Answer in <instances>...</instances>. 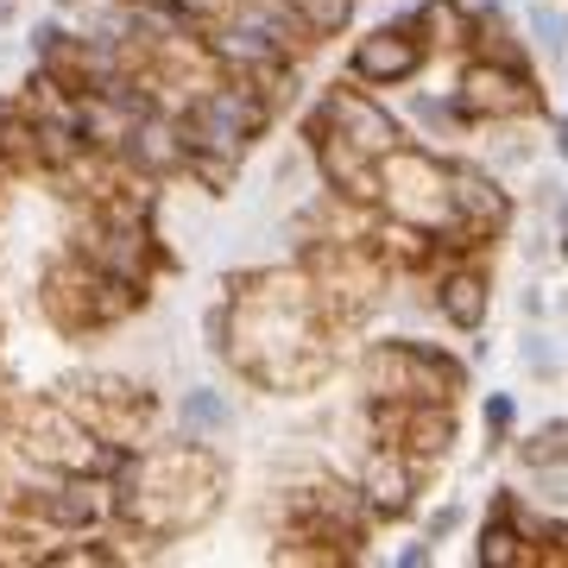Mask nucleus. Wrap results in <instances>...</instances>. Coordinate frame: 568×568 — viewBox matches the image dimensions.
Returning a JSON list of instances; mask_svg holds the SVG:
<instances>
[{"instance_id":"nucleus-17","label":"nucleus","mask_w":568,"mask_h":568,"mask_svg":"<svg viewBox=\"0 0 568 568\" xmlns=\"http://www.w3.org/2000/svg\"><path fill=\"white\" fill-rule=\"evenodd\" d=\"M398 20H410L417 32H424L429 58H436V51H467V44H474V0H417L410 13H398Z\"/></svg>"},{"instance_id":"nucleus-1","label":"nucleus","mask_w":568,"mask_h":568,"mask_svg":"<svg viewBox=\"0 0 568 568\" xmlns=\"http://www.w3.org/2000/svg\"><path fill=\"white\" fill-rule=\"evenodd\" d=\"M347 335L323 323L304 265H246L222 278V304L209 310V354H222L246 386L297 398L335 373Z\"/></svg>"},{"instance_id":"nucleus-3","label":"nucleus","mask_w":568,"mask_h":568,"mask_svg":"<svg viewBox=\"0 0 568 568\" xmlns=\"http://www.w3.org/2000/svg\"><path fill=\"white\" fill-rule=\"evenodd\" d=\"M145 304H152V284L114 278V272L89 265L82 253H70V246H58V253L39 265V316L58 328L63 342L114 335V328L133 323Z\"/></svg>"},{"instance_id":"nucleus-15","label":"nucleus","mask_w":568,"mask_h":568,"mask_svg":"<svg viewBox=\"0 0 568 568\" xmlns=\"http://www.w3.org/2000/svg\"><path fill=\"white\" fill-rule=\"evenodd\" d=\"M121 164L133 171V178H145V183H164V178H178V171H183V140H178V126H171L164 108L126 126Z\"/></svg>"},{"instance_id":"nucleus-18","label":"nucleus","mask_w":568,"mask_h":568,"mask_svg":"<svg viewBox=\"0 0 568 568\" xmlns=\"http://www.w3.org/2000/svg\"><path fill=\"white\" fill-rule=\"evenodd\" d=\"M0 171L20 178H44L39 164V121L20 108V95H0Z\"/></svg>"},{"instance_id":"nucleus-28","label":"nucleus","mask_w":568,"mask_h":568,"mask_svg":"<svg viewBox=\"0 0 568 568\" xmlns=\"http://www.w3.org/2000/svg\"><path fill=\"white\" fill-rule=\"evenodd\" d=\"M455 530H462V506H443V511H429V518H424L429 544H443V537H455Z\"/></svg>"},{"instance_id":"nucleus-12","label":"nucleus","mask_w":568,"mask_h":568,"mask_svg":"<svg viewBox=\"0 0 568 568\" xmlns=\"http://www.w3.org/2000/svg\"><path fill=\"white\" fill-rule=\"evenodd\" d=\"M429 474L417 462H410L405 448H386V443H366L361 462H354V487H361V499L373 506V518L379 525H398L410 506H417V487H424Z\"/></svg>"},{"instance_id":"nucleus-16","label":"nucleus","mask_w":568,"mask_h":568,"mask_svg":"<svg viewBox=\"0 0 568 568\" xmlns=\"http://www.w3.org/2000/svg\"><path fill=\"white\" fill-rule=\"evenodd\" d=\"M518 493L499 487V499H493V518L480 525V544H474V562H487V568H530V544H525V530H518Z\"/></svg>"},{"instance_id":"nucleus-20","label":"nucleus","mask_w":568,"mask_h":568,"mask_svg":"<svg viewBox=\"0 0 568 568\" xmlns=\"http://www.w3.org/2000/svg\"><path fill=\"white\" fill-rule=\"evenodd\" d=\"M410 126H417L424 140H462L467 114L455 108V95H448V89H417V95H410Z\"/></svg>"},{"instance_id":"nucleus-4","label":"nucleus","mask_w":568,"mask_h":568,"mask_svg":"<svg viewBox=\"0 0 568 568\" xmlns=\"http://www.w3.org/2000/svg\"><path fill=\"white\" fill-rule=\"evenodd\" d=\"M297 265H304L310 291H316V310L335 335H354V328L386 304V260L366 241H328V234H297Z\"/></svg>"},{"instance_id":"nucleus-8","label":"nucleus","mask_w":568,"mask_h":568,"mask_svg":"<svg viewBox=\"0 0 568 568\" xmlns=\"http://www.w3.org/2000/svg\"><path fill=\"white\" fill-rule=\"evenodd\" d=\"M70 253H82L89 265H102V272H114V278H140V284H152L164 265H178V260L159 246V222H152V227H140V222H108V215H95V209H77Z\"/></svg>"},{"instance_id":"nucleus-35","label":"nucleus","mask_w":568,"mask_h":568,"mask_svg":"<svg viewBox=\"0 0 568 568\" xmlns=\"http://www.w3.org/2000/svg\"><path fill=\"white\" fill-rule=\"evenodd\" d=\"M70 7H77V0H58V13H70Z\"/></svg>"},{"instance_id":"nucleus-32","label":"nucleus","mask_w":568,"mask_h":568,"mask_svg":"<svg viewBox=\"0 0 568 568\" xmlns=\"http://www.w3.org/2000/svg\"><path fill=\"white\" fill-rule=\"evenodd\" d=\"M556 222L568 227V190H562V196H556Z\"/></svg>"},{"instance_id":"nucleus-21","label":"nucleus","mask_w":568,"mask_h":568,"mask_svg":"<svg viewBox=\"0 0 568 568\" xmlns=\"http://www.w3.org/2000/svg\"><path fill=\"white\" fill-rule=\"evenodd\" d=\"M518 462L525 467L568 462V417H549V424H537L530 436H518Z\"/></svg>"},{"instance_id":"nucleus-23","label":"nucleus","mask_w":568,"mask_h":568,"mask_svg":"<svg viewBox=\"0 0 568 568\" xmlns=\"http://www.w3.org/2000/svg\"><path fill=\"white\" fill-rule=\"evenodd\" d=\"M530 474V499L544 511H568V462H549V467H525Z\"/></svg>"},{"instance_id":"nucleus-30","label":"nucleus","mask_w":568,"mask_h":568,"mask_svg":"<svg viewBox=\"0 0 568 568\" xmlns=\"http://www.w3.org/2000/svg\"><path fill=\"white\" fill-rule=\"evenodd\" d=\"M518 304H525V316H530V323H544V316H549V297H544V284H525V297H518Z\"/></svg>"},{"instance_id":"nucleus-19","label":"nucleus","mask_w":568,"mask_h":568,"mask_svg":"<svg viewBox=\"0 0 568 568\" xmlns=\"http://www.w3.org/2000/svg\"><path fill=\"white\" fill-rule=\"evenodd\" d=\"M234 424H241V410H234V398H227V392H215V386H190L178 398V429H183V436L222 443Z\"/></svg>"},{"instance_id":"nucleus-27","label":"nucleus","mask_w":568,"mask_h":568,"mask_svg":"<svg viewBox=\"0 0 568 568\" xmlns=\"http://www.w3.org/2000/svg\"><path fill=\"white\" fill-rule=\"evenodd\" d=\"M70 39V26H63V13H44L32 32H26V44H32V58H44V51H58V44Z\"/></svg>"},{"instance_id":"nucleus-33","label":"nucleus","mask_w":568,"mask_h":568,"mask_svg":"<svg viewBox=\"0 0 568 568\" xmlns=\"http://www.w3.org/2000/svg\"><path fill=\"white\" fill-rule=\"evenodd\" d=\"M556 260H562V265H568V227H562V241H556Z\"/></svg>"},{"instance_id":"nucleus-11","label":"nucleus","mask_w":568,"mask_h":568,"mask_svg":"<svg viewBox=\"0 0 568 568\" xmlns=\"http://www.w3.org/2000/svg\"><path fill=\"white\" fill-rule=\"evenodd\" d=\"M316 114H323L335 133H347V140L361 145V152H373V159H386V152H398L405 145V121L392 114L373 89H361V82H328L323 89V102H310Z\"/></svg>"},{"instance_id":"nucleus-34","label":"nucleus","mask_w":568,"mask_h":568,"mask_svg":"<svg viewBox=\"0 0 568 568\" xmlns=\"http://www.w3.org/2000/svg\"><path fill=\"white\" fill-rule=\"evenodd\" d=\"M7 20H13V0H0V26H7Z\"/></svg>"},{"instance_id":"nucleus-22","label":"nucleus","mask_w":568,"mask_h":568,"mask_svg":"<svg viewBox=\"0 0 568 568\" xmlns=\"http://www.w3.org/2000/svg\"><path fill=\"white\" fill-rule=\"evenodd\" d=\"M234 171H241V159H227V152H183V178H196L203 190H234Z\"/></svg>"},{"instance_id":"nucleus-36","label":"nucleus","mask_w":568,"mask_h":568,"mask_svg":"<svg viewBox=\"0 0 568 568\" xmlns=\"http://www.w3.org/2000/svg\"><path fill=\"white\" fill-rule=\"evenodd\" d=\"M0 499H7V493H0Z\"/></svg>"},{"instance_id":"nucleus-10","label":"nucleus","mask_w":568,"mask_h":568,"mask_svg":"<svg viewBox=\"0 0 568 568\" xmlns=\"http://www.w3.org/2000/svg\"><path fill=\"white\" fill-rule=\"evenodd\" d=\"M424 63H429L424 32H417L410 20H392V26H379V32H366V39L347 51L342 77L379 95V89H405V82H417L424 77Z\"/></svg>"},{"instance_id":"nucleus-6","label":"nucleus","mask_w":568,"mask_h":568,"mask_svg":"<svg viewBox=\"0 0 568 568\" xmlns=\"http://www.w3.org/2000/svg\"><path fill=\"white\" fill-rule=\"evenodd\" d=\"M361 386L366 398H436V405H455L467 392V361L436 342H417V335H392V342H373L361 354Z\"/></svg>"},{"instance_id":"nucleus-9","label":"nucleus","mask_w":568,"mask_h":568,"mask_svg":"<svg viewBox=\"0 0 568 568\" xmlns=\"http://www.w3.org/2000/svg\"><path fill=\"white\" fill-rule=\"evenodd\" d=\"M455 108L467 114V126H493V121H525L544 114V95L530 82V63H493V58H467L462 82L448 89Z\"/></svg>"},{"instance_id":"nucleus-7","label":"nucleus","mask_w":568,"mask_h":568,"mask_svg":"<svg viewBox=\"0 0 568 568\" xmlns=\"http://www.w3.org/2000/svg\"><path fill=\"white\" fill-rule=\"evenodd\" d=\"M379 215L410 227H448L455 203H448V159L424 152V145H398L379 159Z\"/></svg>"},{"instance_id":"nucleus-31","label":"nucleus","mask_w":568,"mask_h":568,"mask_svg":"<svg viewBox=\"0 0 568 568\" xmlns=\"http://www.w3.org/2000/svg\"><path fill=\"white\" fill-rule=\"evenodd\" d=\"M556 159H568V121L556 126Z\"/></svg>"},{"instance_id":"nucleus-13","label":"nucleus","mask_w":568,"mask_h":568,"mask_svg":"<svg viewBox=\"0 0 568 568\" xmlns=\"http://www.w3.org/2000/svg\"><path fill=\"white\" fill-rule=\"evenodd\" d=\"M448 203H455V222H467L487 241H499L511 227V190L467 159H448Z\"/></svg>"},{"instance_id":"nucleus-5","label":"nucleus","mask_w":568,"mask_h":568,"mask_svg":"<svg viewBox=\"0 0 568 568\" xmlns=\"http://www.w3.org/2000/svg\"><path fill=\"white\" fill-rule=\"evenodd\" d=\"M51 392H58L63 405L114 448H145L164 424L159 392L140 386V379H126V373H108V366H82V373L58 379Z\"/></svg>"},{"instance_id":"nucleus-26","label":"nucleus","mask_w":568,"mask_h":568,"mask_svg":"<svg viewBox=\"0 0 568 568\" xmlns=\"http://www.w3.org/2000/svg\"><path fill=\"white\" fill-rule=\"evenodd\" d=\"M525 26L537 32V44H544V51H568V20L556 13V7H530Z\"/></svg>"},{"instance_id":"nucleus-25","label":"nucleus","mask_w":568,"mask_h":568,"mask_svg":"<svg viewBox=\"0 0 568 568\" xmlns=\"http://www.w3.org/2000/svg\"><path fill=\"white\" fill-rule=\"evenodd\" d=\"M518 361H525L530 379H556V366H562V354H556V342H549L544 328L530 323L525 328V342H518Z\"/></svg>"},{"instance_id":"nucleus-29","label":"nucleus","mask_w":568,"mask_h":568,"mask_svg":"<svg viewBox=\"0 0 568 568\" xmlns=\"http://www.w3.org/2000/svg\"><path fill=\"white\" fill-rule=\"evenodd\" d=\"M392 562H398V568H429V562H436V544H429V537H417V544H405Z\"/></svg>"},{"instance_id":"nucleus-14","label":"nucleus","mask_w":568,"mask_h":568,"mask_svg":"<svg viewBox=\"0 0 568 568\" xmlns=\"http://www.w3.org/2000/svg\"><path fill=\"white\" fill-rule=\"evenodd\" d=\"M429 284H436V310H443L448 328H462V335L487 328V304H493L487 260H455V265H443Z\"/></svg>"},{"instance_id":"nucleus-24","label":"nucleus","mask_w":568,"mask_h":568,"mask_svg":"<svg viewBox=\"0 0 568 568\" xmlns=\"http://www.w3.org/2000/svg\"><path fill=\"white\" fill-rule=\"evenodd\" d=\"M480 424H487V448H506L511 429H518V398H511V392H487Z\"/></svg>"},{"instance_id":"nucleus-2","label":"nucleus","mask_w":568,"mask_h":568,"mask_svg":"<svg viewBox=\"0 0 568 568\" xmlns=\"http://www.w3.org/2000/svg\"><path fill=\"white\" fill-rule=\"evenodd\" d=\"M108 487H114V525H126L152 556H159L164 544L196 537V530L222 511L227 462L215 455V443L178 429V443H159V436H152L145 448H133Z\"/></svg>"}]
</instances>
